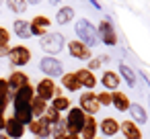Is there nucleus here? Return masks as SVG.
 Returning <instances> with one entry per match:
<instances>
[{
  "mask_svg": "<svg viewBox=\"0 0 150 139\" xmlns=\"http://www.w3.org/2000/svg\"><path fill=\"white\" fill-rule=\"evenodd\" d=\"M76 35L80 37V41H82L86 47H95V45H99L97 31L93 29V25H91L86 19H80V21L76 23Z\"/></svg>",
  "mask_w": 150,
  "mask_h": 139,
  "instance_id": "obj_1",
  "label": "nucleus"
},
{
  "mask_svg": "<svg viewBox=\"0 0 150 139\" xmlns=\"http://www.w3.org/2000/svg\"><path fill=\"white\" fill-rule=\"evenodd\" d=\"M84 110L82 108H70L68 112V121H66V129L70 131V135H76V133H82V127H84Z\"/></svg>",
  "mask_w": 150,
  "mask_h": 139,
  "instance_id": "obj_2",
  "label": "nucleus"
},
{
  "mask_svg": "<svg viewBox=\"0 0 150 139\" xmlns=\"http://www.w3.org/2000/svg\"><path fill=\"white\" fill-rule=\"evenodd\" d=\"M39 45H41V49H43V51H47L50 55H52V53H60V51H62V47H64V37H62L60 33L43 35V37H41V41H39Z\"/></svg>",
  "mask_w": 150,
  "mask_h": 139,
  "instance_id": "obj_3",
  "label": "nucleus"
},
{
  "mask_svg": "<svg viewBox=\"0 0 150 139\" xmlns=\"http://www.w3.org/2000/svg\"><path fill=\"white\" fill-rule=\"evenodd\" d=\"M8 57H11V61H13L15 66H25V64H29V59H31V51H29L25 45H17V47H13V49L8 51Z\"/></svg>",
  "mask_w": 150,
  "mask_h": 139,
  "instance_id": "obj_4",
  "label": "nucleus"
},
{
  "mask_svg": "<svg viewBox=\"0 0 150 139\" xmlns=\"http://www.w3.org/2000/svg\"><path fill=\"white\" fill-rule=\"evenodd\" d=\"M39 68H41V72L43 74H47L50 78H54V76H60L64 70H62V64L56 59V57H43L41 59V64H39Z\"/></svg>",
  "mask_w": 150,
  "mask_h": 139,
  "instance_id": "obj_5",
  "label": "nucleus"
},
{
  "mask_svg": "<svg viewBox=\"0 0 150 139\" xmlns=\"http://www.w3.org/2000/svg\"><path fill=\"white\" fill-rule=\"evenodd\" d=\"M80 106H82V110H84V112L95 115V112L101 108V102H99L97 94H93V92H84V94L80 96Z\"/></svg>",
  "mask_w": 150,
  "mask_h": 139,
  "instance_id": "obj_6",
  "label": "nucleus"
},
{
  "mask_svg": "<svg viewBox=\"0 0 150 139\" xmlns=\"http://www.w3.org/2000/svg\"><path fill=\"white\" fill-rule=\"evenodd\" d=\"M15 119H17L21 125H31V121H33L31 104H25V102H15Z\"/></svg>",
  "mask_w": 150,
  "mask_h": 139,
  "instance_id": "obj_7",
  "label": "nucleus"
},
{
  "mask_svg": "<svg viewBox=\"0 0 150 139\" xmlns=\"http://www.w3.org/2000/svg\"><path fill=\"white\" fill-rule=\"evenodd\" d=\"M29 129H31V133H33V135L41 137V139H45V137H50V135H52V123H50L47 119H37V121H31Z\"/></svg>",
  "mask_w": 150,
  "mask_h": 139,
  "instance_id": "obj_8",
  "label": "nucleus"
},
{
  "mask_svg": "<svg viewBox=\"0 0 150 139\" xmlns=\"http://www.w3.org/2000/svg\"><path fill=\"white\" fill-rule=\"evenodd\" d=\"M99 33H101V41L107 43V45H115L117 43V35H115V29L109 21H101L99 23Z\"/></svg>",
  "mask_w": 150,
  "mask_h": 139,
  "instance_id": "obj_9",
  "label": "nucleus"
},
{
  "mask_svg": "<svg viewBox=\"0 0 150 139\" xmlns=\"http://www.w3.org/2000/svg\"><path fill=\"white\" fill-rule=\"evenodd\" d=\"M68 51H70V55L76 57V59H88V57H91V49H88L82 41H70V43H68Z\"/></svg>",
  "mask_w": 150,
  "mask_h": 139,
  "instance_id": "obj_10",
  "label": "nucleus"
},
{
  "mask_svg": "<svg viewBox=\"0 0 150 139\" xmlns=\"http://www.w3.org/2000/svg\"><path fill=\"white\" fill-rule=\"evenodd\" d=\"M56 94V84L52 82V78H45L37 84V96L43 98V100H50L52 96Z\"/></svg>",
  "mask_w": 150,
  "mask_h": 139,
  "instance_id": "obj_11",
  "label": "nucleus"
},
{
  "mask_svg": "<svg viewBox=\"0 0 150 139\" xmlns=\"http://www.w3.org/2000/svg\"><path fill=\"white\" fill-rule=\"evenodd\" d=\"M4 129H6L8 137H13V139H19V137H23V133H25V125H21V123H19V121H17L15 117L6 121Z\"/></svg>",
  "mask_w": 150,
  "mask_h": 139,
  "instance_id": "obj_12",
  "label": "nucleus"
},
{
  "mask_svg": "<svg viewBox=\"0 0 150 139\" xmlns=\"http://www.w3.org/2000/svg\"><path fill=\"white\" fill-rule=\"evenodd\" d=\"M6 82H8V88L21 90L23 86L29 84V78H27V74H23V72H15V74H11V80H6Z\"/></svg>",
  "mask_w": 150,
  "mask_h": 139,
  "instance_id": "obj_13",
  "label": "nucleus"
},
{
  "mask_svg": "<svg viewBox=\"0 0 150 139\" xmlns=\"http://www.w3.org/2000/svg\"><path fill=\"white\" fill-rule=\"evenodd\" d=\"M111 102L115 104V108H117V110H129V106H132V102H129L127 94H123V92H119V90H115V92H113Z\"/></svg>",
  "mask_w": 150,
  "mask_h": 139,
  "instance_id": "obj_14",
  "label": "nucleus"
},
{
  "mask_svg": "<svg viewBox=\"0 0 150 139\" xmlns=\"http://www.w3.org/2000/svg\"><path fill=\"white\" fill-rule=\"evenodd\" d=\"M119 129L123 131V135L127 139H142V133H140V129H138V125L134 121H123Z\"/></svg>",
  "mask_w": 150,
  "mask_h": 139,
  "instance_id": "obj_15",
  "label": "nucleus"
},
{
  "mask_svg": "<svg viewBox=\"0 0 150 139\" xmlns=\"http://www.w3.org/2000/svg\"><path fill=\"white\" fill-rule=\"evenodd\" d=\"M35 98V90H33V86H23L21 90H17V98H15V102H25V104H31V100Z\"/></svg>",
  "mask_w": 150,
  "mask_h": 139,
  "instance_id": "obj_16",
  "label": "nucleus"
},
{
  "mask_svg": "<svg viewBox=\"0 0 150 139\" xmlns=\"http://www.w3.org/2000/svg\"><path fill=\"white\" fill-rule=\"evenodd\" d=\"M76 76H78V80H80V86L95 88V84H97V78H95V74H93L91 70H78V72H76Z\"/></svg>",
  "mask_w": 150,
  "mask_h": 139,
  "instance_id": "obj_17",
  "label": "nucleus"
},
{
  "mask_svg": "<svg viewBox=\"0 0 150 139\" xmlns=\"http://www.w3.org/2000/svg\"><path fill=\"white\" fill-rule=\"evenodd\" d=\"M119 127H121V125H119L115 119H111V117H107V119L101 121V131H103V135H109V137H111V135H115V133L119 131Z\"/></svg>",
  "mask_w": 150,
  "mask_h": 139,
  "instance_id": "obj_18",
  "label": "nucleus"
},
{
  "mask_svg": "<svg viewBox=\"0 0 150 139\" xmlns=\"http://www.w3.org/2000/svg\"><path fill=\"white\" fill-rule=\"evenodd\" d=\"M101 82H103L105 88H109V90H117V86H119V76H117L115 72H105L103 78H101Z\"/></svg>",
  "mask_w": 150,
  "mask_h": 139,
  "instance_id": "obj_19",
  "label": "nucleus"
},
{
  "mask_svg": "<svg viewBox=\"0 0 150 139\" xmlns=\"http://www.w3.org/2000/svg\"><path fill=\"white\" fill-rule=\"evenodd\" d=\"M62 84H64V88H68V90H72V92H74V90H80V80H78L76 72L62 76Z\"/></svg>",
  "mask_w": 150,
  "mask_h": 139,
  "instance_id": "obj_20",
  "label": "nucleus"
},
{
  "mask_svg": "<svg viewBox=\"0 0 150 139\" xmlns=\"http://www.w3.org/2000/svg\"><path fill=\"white\" fill-rule=\"evenodd\" d=\"M95 133H97V121L93 117H86L82 127V139H95Z\"/></svg>",
  "mask_w": 150,
  "mask_h": 139,
  "instance_id": "obj_21",
  "label": "nucleus"
},
{
  "mask_svg": "<svg viewBox=\"0 0 150 139\" xmlns=\"http://www.w3.org/2000/svg\"><path fill=\"white\" fill-rule=\"evenodd\" d=\"M72 19H74V8L72 6H62L56 15V21L60 25H68V21H72Z\"/></svg>",
  "mask_w": 150,
  "mask_h": 139,
  "instance_id": "obj_22",
  "label": "nucleus"
},
{
  "mask_svg": "<svg viewBox=\"0 0 150 139\" xmlns=\"http://www.w3.org/2000/svg\"><path fill=\"white\" fill-rule=\"evenodd\" d=\"M15 33L21 39H27L31 35V23H27V21H15Z\"/></svg>",
  "mask_w": 150,
  "mask_h": 139,
  "instance_id": "obj_23",
  "label": "nucleus"
},
{
  "mask_svg": "<svg viewBox=\"0 0 150 139\" xmlns=\"http://www.w3.org/2000/svg\"><path fill=\"white\" fill-rule=\"evenodd\" d=\"M129 110H132V117H134V123H146V119H148V115H146V110H144V106H140V104H132L129 106Z\"/></svg>",
  "mask_w": 150,
  "mask_h": 139,
  "instance_id": "obj_24",
  "label": "nucleus"
},
{
  "mask_svg": "<svg viewBox=\"0 0 150 139\" xmlns=\"http://www.w3.org/2000/svg\"><path fill=\"white\" fill-rule=\"evenodd\" d=\"M45 110H47V106H45V100H43V98L37 96V98L31 100V112H33L35 117H41Z\"/></svg>",
  "mask_w": 150,
  "mask_h": 139,
  "instance_id": "obj_25",
  "label": "nucleus"
},
{
  "mask_svg": "<svg viewBox=\"0 0 150 139\" xmlns=\"http://www.w3.org/2000/svg\"><path fill=\"white\" fill-rule=\"evenodd\" d=\"M6 100H8V82L0 80V110L6 108Z\"/></svg>",
  "mask_w": 150,
  "mask_h": 139,
  "instance_id": "obj_26",
  "label": "nucleus"
},
{
  "mask_svg": "<svg viewBox=\"0 0 150 139\" xmlns=\"http://www.w3.org/2000/svg\"><path fill=\"white\" fill-rule=\"evenodd\" d=\"M119 72L123 74V78H125L127 86H134V84H136V74H134V72H132L125 64H121V66H119Z\"/></svg>",
  "mask_w": 150,
  "mask_h": 139,
  "instance_id": "obj_27",
  "label": "nucleus"
},
{
  "mask_svg": "<svg viewBox=\"0 0 150 139\" xmlns=\"http://www.w3.org/2000/svg\"><path fill=\"white\" fill-rule=\"evenodd\" d=\"M6 4H8V8H11L13 13H23V10H27V2H25V0H6Z\"/></svg>",
  "mask_w": 150,
  "mask_h": 139,
  "instance_id": "obj_28",
  "label": "nucleus"
},
{
  "mask_svg": "<svg viewBox=\"0 0 150 139\" xmlns=\"http://www.w3.org/2000/svg\"><path fill=\"white\" fill-rule=\"evenodd\" d=\"M31 25H33V27H39V29H45V31H47V27H50L52 23H50V19H47V17L39 15V17H33Z\"/></svg>",
  "mask_w": 150,
  "mask_h": 139,
  "instance_id": "obj_29",
  "label": "nucleus"
},
{
  "mask_svg": "<svg viewBox=\"0 0 150 139\" xmlns=\"http://www.w3.org/2000/svg\"><path fill=\"white\" fill-rule=\"evenodd\" d=\"M68 106H70V100L68 98H64V96H58L56 100H54V108L60 112V110H68Z\"/></svg>",
  "mask_w": 150,
  "mask_h": 139,
  "instance_id": "obj_30",
  "label": "nucleus"
},
{
  "mask_svg": "<svg viewBox=\"0 0 150 139\" xmlns=\"http://www.w3.org/2000/svg\"><path fill=\"white\" fill-rule=\"evenodd\" d=\"M45 115H47L45 119H47V121H50L52 125H56V123H60V112H58V110H56L54 106H52V108H47V110H45Z\"/></svg>",
  "mask_w": 150,
  "mask_h": 139,
  "instance_id": "obj_31",
  "label": "nucleus"
},
{
  "mask_svg": "<svg viewBox=\"0 0 150 139\" xmlns=\"http://www.w3.org/2000/svg\"><path fill=\"white\" fill-rule=\"evenodd\" d=\"M8 41H11V35H8V31H6L4 27H0V49H6Z\"/></svg>",
  "mask_w": 150,
  "mask_h": 139,
  "instance_id": "obj_32",
  "label": "nucleus"
},
{
  "mask_svg": "<svg viewBox=\"0 0 150 139\" xmlns=\"http://www.w3.org/2000/svg\"><path fill=\"white\" fill-rule=\"evenodd\" d=\"M97 98H99L101 104H111V94H109V92H101Z\"/></svg>",
  "mask_w": 150,
  "mask_h": 139,
  "instance_id": "obj_33",
  "label": "nucleus"
},
{
  "mask_svg": "<svg viewBox=\"0 0 150 139\" xmlns=\"http://www.w3.org/2000/svg\"><path fill=\"white\" fill-rule=\"evenodd\" d=\"M6 125V119H4V110H0V129Z\"/></svg>",
  "mask_w": 150,
  "mask_h": 139,
  "instance_id": "obj_34",
  "label": "nucleus"
},
{
  "mask_svg": "<svg viewBox=\"0 0 150 139\" xmlns=\"http://www.w3.org/2000/svg\"><path fill=\"white\" fill-rule=\"evenodd\" d=\"M97 66H101V59H93L91 61V68H97Z\"/></svg>",
  "mask_w": 150,
  "mask_h": 139,
  "instance_id": "obj_35",
  "label": "nucleus"
},
{
  "mask_svg": "<svg viewBox=\"0 0 150 139\" xmlns=\"http://www.w3.org/2000/svg\"><path fill=\"white\" fill-rule=\"evenodd\" d=\"M64 139H78L76 135H64Z\"/></svg>",
  "mask_w": 150,
  "mask_h": 139,
  "instance_id": "obj_36",
  "label": "nucleus"
},
{
  "mask_svg": "<svg viewBox=\"0 0 150 139\" xmlns=\"http://www.w3.org/2000/svg\"><path fill=\"white\" fill-rule=\"evenodd\" d=\"M25 2H31V4H37V2H39V0H25Z\"/></svg>",
  "mask_w": 150,
  "mask_h": 139,
  "instance_id": "obj_37",
  "label": "nucleus"
},
{
  "mask_svg": "<svg viewBox=\"0 0 150 139\" xmlns=\"http://www.w3.org/2000/svg\"><path fill=\"white\" fill-rule=\"evenodd\" d=\"M0 139H6V137H0Z\"/></svg>",
  "mask_w": 150,
  "mask_h": 139,
  "instance_id": "obj_38",
  "label": "nucleus"
},
{
  "mask_svg": "<svg viewBox=\"0 0 150 139\" xmlns=\"http://www.w3.org/2000/svg\"><path fill=\"white\" fill-rule=\"evenodd\" d=\"M0 4H2V0H0Z\"/></svg>",
  "mask_w": 150,
  "mask_h": 139,
  "instance_id": "obj_39",
  "label": "nucleus"
}]
</instances>
